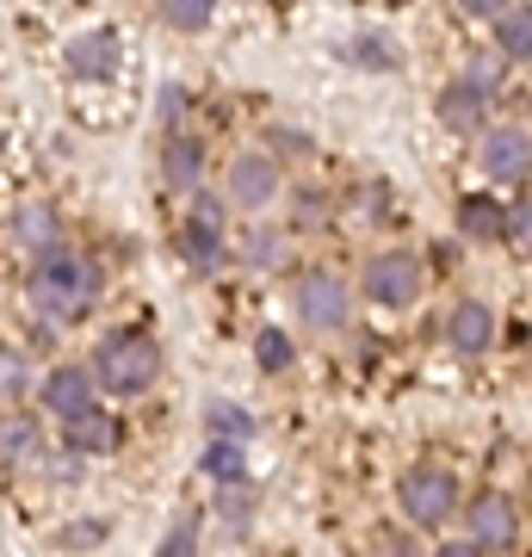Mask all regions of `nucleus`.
I'll use <instances>...</instances> for the list:
<instances>
[{
	"instance_id": "7ed1b4c3",
	"label": "nucleus",
	"mask_w": 532,
	"mask_h": 557,
	"mask_svg": "<svg viewBox=\"0 0 532 557\" xmlns=\"http://www.w3.org/2000/svg\"><path fill=\"white\" fill-rule=\"evenodd\" d=\"M174 248L180 260L193 267V273H218V267H230L236 260V242H230V205H223V193H186V211H180L174 223Z\"/></svg>"
},
{
	"instance_id": "ddd939ff",
	"label": "nucleus",
	"mask_w": 532,
	"mask_h": 557,
	"mask_svg": "<svg viewBox=\"0 0 532 557\" xmlns=\"http://www.w3.org/2000/svg\"><path fill=\"white\" fill-rule=\"evenodd\" d=\"M446 347H453L458 359H483L495 347V304L477 298V292H465V298H453V310H446Z\"/></svg>"
},
{
	"instance_id": "f03ea898",
	"label": "nucleus",
	"mask_w": 532,
	"mask_h": 557,
	"mask_svg": "<svg viewBox=\"0 0 532 557\" xmlns=\"http://www.w3.org/2000/svg\"><path fill=\"white\" fill-rule=\"evenodd\" d=\"M94 379H99V391L106 397H119V403H131V397H149L161 384V341L149 335V329H112V335H99V347H94Z\"/></svg>"
},
{
	"instance_id": "39448f33",
	"label": "nucleus",
	"mask_w": 532,
	"mask_h": 557,
	"mask_svg": "<svg viewBox=\"0 0 532 557\" xmlns=\"http://www.w3.org/2000/svg\"><path fill=\"white\" fill-rule=\"evenodd\" d=\"M285 161L260 143V149H236V156L223 161V205L236 211V218H260V211H273L279 199H285Z\"/></svg>"
},
{
	"instance_id": "aec40b11",
	"label": "nucleus",
	"mask_w": 532,
	"mask_h": 557,
	"mask_svg": "<svg viewBox=\"0 0 532 557\" xmlns=\"http://www.w3.org/2000/svg\"><path fill=\"white\" fill-rule=\"evenodd\" d=\"M458 236L465 242H508V205L490 193H465L458 199Z\"/></svg>"
},
{
	"instance_id": "9d476101",
	"label": "nucleus",
	"mask_w": 532,
	"mask_h": 557,
	"mask_svg": "<svg viewBox=\"0 0 532 557\" xmlns=\"http://www.w3.org/2000/svg\"><path fill=\"white\" fill-rule=\"evenodd\" d=\"M477 168L502 186L532 180V131L527 124H483L477 131Z\"/></svg>"
},
{
	"instance_id": "4be33fe9",
	"label": "nucleus",
	"mask_w": 532,
	"mask_h": 557,
	"mask_svg": "<svg viewBox=\"0 0 532 557\" xmlns=\"http://www.w3.org/2000/svg\"><path fill=\"white\" fill-rule=\"evenodd\" d=\"M495 50L508 62H532V7L527 0H514L508 13H495Z\"/></svg>"
},
{
	"instance_id": "2f4dec72",
	"label": "nucleus",
	"mask_w": 532,
	"mask_h": 557,
	"mask_svg": "<svg viewBox=\"0 0 532 557\" xmlns=\"http://www.w3.org/2000/svg\"><path fill=\"white\" fill-rule=\"evenodd\" d=\"M354 218L359 223H384L391 218V186H384V180H359L354 186Z\"/></svg>"
},
{
	"instance_id": "4468645a",
	"label": "nucleus",
	"mask_w": 532,
	"mask_h": 557,
	"mask_svg": "<svg viewBox=\"0 0 532 557\" xmlns=\"http://www.w3.org/2000/svg\"><path fill=\"white\" fill-rule=\"evenodd\" d=\"M292 230L285 223H267V211L260 218H248V230L236 236V260L248 267V273H285L292 267Z\"/></svg>"
},
{
	"instance_id": "b1692460",
	"label": "nucleus",
	"mask_w": 532,
	"mask_h": 557,
	"mask_svg": "<svg viewBox=\"0 0 532 557\" xmlns=\"http://www.w3.org/2000/svg\"><path fill=\"white\" fill-rule=\"evenodd\" d=\"M198 471H205L211 483L248 478V440H211V446H205V458H198Z\"/></svg>"
},
{
	"instance_id": "a211bd4d",
	"label": "nucleus",
	"mask_w": 532,
	"mask_h": 557,
	"mask_svg": "<svg viewBox=\"0 0 532 557\" xmlns=\"http://www.w3.org/2000/svg\"><path fill=\"white\" fill-rule=\"evenodd\" d=\"M341 218V199L329 186H285V230L292 236H322Z\"/></svg>"
},
{
	"instance_id": "0eeeda50",
	"label": "nucleus",
	"mask_w": 532,
	"mask_h": 557,
	"mask_svg": "<svg viewBox=\"0 0 532 557\" xmlns=\"http://www.w3.org/2000/svg\"><path fill=\"white\" fill-rule=\"evenodd\" d=\"M292 317L310 329V335H341L354 322V285L329 267H304L292 278Z\"/></svg>"
},
{
	"instance_id": "9b49d317",
	"label": "nucleus",
	"mask_w": 532,
	"mask_h": 557,
	"mask_svg": "<svg viewBox=\"0 0 532 557\" xmlns=\"http://www.w3.org/2000/svg\"><path fill=\"white\" fill-rule=\"evenodd\" d=\"M156 168H161V186H168L174 199H186V193H198V186H205V174H211V143L193 137L186 124H180V131H161Z\"/></svg>"
},
{
	"instance_id": "6ab92c4d",
	"label": "nucleus",
	"mask_w": 532,
	"mask_h": 557,
	"mask_svg": "<svg viewBox=\"0 0 532 557\" xmlns=\"http://www.w3.org/2000/svg\"><path fill=\"white\" fill-rule=\"evenodd\" d=\"M62 236H69V223H62V211L50 199H25L20 211H13V242H20L25 255H44V248H57Z\"/></svg>"
},
{
	"instance_id": "f3484780",
	"label": "nucleus",
	"mask_w": 532,
	"mask_h": 557,
	"mask_svg": "<svg viewBox=\"0 0 532 557\" xmlns=\"http://www.w3.org/2000/svg\"><path fill=\"white\" fill-rule=\"evenodd\" d=\"M490 100L495 94H483L471 75H453L446 87H440V124L458 131V137H477V131L490 124Z\"/></svg>"
},
{
	"instance_id": "5701e85b",
	"label": "nucleus",
	"mask_w": 532,
	"mask_h": 557,
	"mask_svg": "<svg viewBox=\"0 0 532 557\" xmlns=\"http://www.w3.org/2000/svg\"><path fill=\"white\" fill-rule=\"evenodd\" d=\"M341 57L354 62V69H366V75H391L396 62H403V57H396V44L384 38V32H354V38L341 44Z\"/></svg>"
},
{
	"instance_id": "423d86ee",
	"label": "nucleus",
	"mask_w": 532,
	"mask_h": 557,
	"mask_svg": "<svg viewBox=\"0 0 532 557\" xmlns=\"http://www.w3.org/2000/svg\"><path fill=\"white\" fill-rule=\"evenodd\" d=\"M428 292V267L415 248H372L359 260V298L378 310H415Z\"/></svg>"
},
{
	"instance_id": "20e7f679",
	"label": "nucleus",
	"mask_w": 532,
	"mask_h": 557,
	"mask_svg": "<svg viewBox=\"0 0 532 557\" xmlns=\"http://www.w3.org/2000/svg\"><path fill=\"white\" fill-rule=\"evenodd\" d=\"M458 502H465L458 478L446 471V465H434V458H415L409 471L396 478V515L409 520L415 533H440V527H453Z\"/></svg>"
},
{
	"instance_id": "2eb2a0df",
	"label": "nucleus",
	"mask_w": 532,
	"mask_h": 557,
	"mask_svg": "<svg viewBox=\"0 0 532 557\" xmlns=\"http://www.w3.org/2000/svg\"><path fill=\"white\" fill-rule=\"evenodd\" d=\"M44 458H50L44 421L32 416V409H20V403H7V409H0V465L25 471V465H44Z\"/></svg>"
},
{
	"instance_id": "cd10ccee",
	"label": "nucleus",
	"mask_w": 532,
	"mask_h": 557,
	"mask_svg": "<svg viewBox=\"0 0 532 557\" xmlns=\"http://www.w3.org/2000/svg\"><path fill=\"white\" fill-rule=\"evenodd\" d=\"M112 539V520H69L50 533V552H99Z\"/></svg>"
},
{
	"instance_id": "1a4fd4ad",
	"label": "nucleus",
	"mask_w": 532,
	"mask_h": 557,
	"mask_svg": "<svg viewBox=\"0 0 532 557\" xmlns=\"http://www.w3.org/2000/svg\"><path fill=\"white\" fill-rule=\"evenodd\" d=\"M99 403V379H94V366H81V359H57L50 372L38 379V409L50 421H75V416H87Z\"/></svg>"
},
{
	"instance_id": "e433bc0d",
	"label": "nucleus",
	"mask_w": 532,
	"mask_h": 557,
	"mask_svg": "<svg viewBox=\"0 0 532 557\" xmlns=\"http://www.w3.org/2000/svg\"><path fill=\"white\" fill-rule=\"evenodd\" d=\"M527 502H532V465H527Z\"/></svg>"
},
{
	"instance_id": "6e6552de",
	"label": "nucleus",
	"mask_w": 532,
	"mask_h": 557,
	"mask_svg": "<svg viewBox=\"0 0 532 557\" xmlns=\"http://www.w3.org/2000/svg\"><path fill=\"white\" fill-rule=\"evenodd\" d=\"M458 545L453 552H514L520 545V508L502 490H483L477 502H458Z\"/></svg>"
},
{
	"instance_id": "c756f323",
	"label": "nucleus",
	"mask_w": 532,
	"mask_h": 557,
	"mask_svg": "<svg viewBox=\"0 0 532 557\" xmlns=\"http://www.w3.org/2000/svg\"><path fill=\"white\" fill-rule=\"evenodd\" d=\"M267 149H273L285 168H292V161H316V137L297 131V124H267Z\"/></svg>"
},
{
	"instance_id": "72a5a7b5",
	"label": "nucleus",
	"mask_w": 532,
	"mask_h": 557,
	"mask_svg": "<svg viewBox=\"0 0 532 557\" xmlns=\"http://www.w3.org/2000/svg\"><path fill=\"white\" fill-rule=\"evenodd\" d=\"M508 69H514V62L502 57V50H477V57L465 62V75H471L477 87H483V94H495V87H502V81H508Z\"/></svg>"
},
{
	"instance_id": "bb28decb",
	"label": "nucleus",
	"mask_w": 532,
	"mask_h": 557,
	"mask_svg": "<svg viewBox=\"0 0 532 557\" xmlns=\"http://www.w3.org/2000/svg\"><path fill=\"white\" fill-rule=\"evenodd\" d=\"M205 545V508H180L174 520H168V533H161V552L168 557H186Z\"/></svg>"
},
{
	"instance_id": "473e14b6",
	"label": "nucleus",
	"mask_w": 532,
	"mask_h": 557,
	"mask_svg": "<svg viewBox=\"0 0 532 557\" xmlns=\"http://www.w3.org/2000/svg\"><path fill=\"white\" fill-rule=\"evenodd\" d=\"M25 391H32V366H25V354L0 347V403H20Z\"/></svg>"
},
{
	"instance_id": "c9c22d12",
	"label": "nucleus",
	"mask_w": 532,
	"mask_h": 557,
	"mask_svg": "<svg viewBox=\"0 0 532 557\" xmlns=\"http://www.w3.org/2000/svg\"><path fill=\"white\" fill-rule=\"evenodd\" d=\"M514 0H465V13H471V20H495V13H508Z\"/></svg>"
},
{
	"instance_id": "c85d7f7f",
	"label": "nucleus",
	"mask_w": 532,
	"mask_h": 557,
	"mask_svg": "<svg viewBox=\"0 0 532 557\" xmlns=\"http://www.w3.org/2000/svg\"><path fill=\"white\" fill-rule=\"evenodd\" d=\"M218 20V0H161V25L168 32H205Z\"/></svg>"
},
{
	"instance_id": "7c9ffc66",
	"label": "nucleus",
	"mask_w": 532,
	"mask_h": 557,
	"mask_svg": "<svg viewBox=\"0 0 532 557\" xmlns=\"http://www.w3.org/2000/svg\"><path fill=\"white\" fill-rule=\"evenodd\" d=\"M186 112H193V94H186L180 81H161V87H156V124H161V131H180Z\"/></svg>"
},
{
	"instance_id": "f704fd0d",
	"label": "nucleus",
	"mask_w": 532,
	"mask_h": 557,
	"mask_svg": "<svg viewBox=\"0 0 532 557\" xmlns=\"http://www.w3.org/2000/svg\"><path fill=\"white\" fill-rule=\"evenodd\" d=\"M508 242L520 248V255H532V199L508 205Z\"/></svg>"
},
{
	"instance_id": "a878e982",
	"label": "nucleus",
	"mask_w": 532,
	"mask_h": 557,
	"mask_svg": "<svg viewBox=\"0 0 532 557\" xmlns=\"http://www.w3.org/2000/svg\"><path fill=\"white\" fill-rule=\"evenodd\" d=\"M255 366L267 372V379L292 372V366H297V341L285 335V329H260V335H255Z\"/></svg>"
},
{
	"instance_id": "f8f14e48",
	"label": "nucleus",
	"mask_w": 532,
	"mask_h": 557,
	"mask_svg": "<svg viewBox=\"0 0 532 557\" xmlns=\"http://www.w3.org/2000/svg\"><path fill=\"white\" fill-rule=\"evenodd\" d=\"M119 62H124V38L112 25H87V32H75V38L62 44V69L75 81H112Z\"/></svg>"
},
{
	"instance_id": "f257e3e1",
	"label": "nucleus",
	"mask_w": 532,
	"mask_h": 557,
	"mask_svg": "<svg viewBox=\"0 0 532 557\" xmlns=\"http://www.w3.org/2000/svg\"><path fill=\"white\" fill-rule=\"evenodd\" d=\"M99 298H106V267L94 248H81L69 236L32 255V267H25V310H32V322H50L57 335L75 329L81 317H94Z\"/></svg>"
},
{
	"instance_id": "dca6fc26",
	"label": "nucleus",
	"mask_w": 532,
	"mask_h": 557,
	"mask_svg": "<svg viewBox=\"0 0 532 557\" xmlns=\"http://www.w3.org/2000/svg\"><path fill=\"white\" fill-rule=\"evenodd\" d=\"M124 446V428L119 416L106 409V403H94L87 416L75 421H62V453H75V458H112Z\"/></svg>"
},
{
	"instance_id": "412c9836",
	"label": "nucleus",
	"mask_w": 532,
	"mask_h": 557,
	"mask_svg": "<svg viewBox=\"0 0 532 557\" xmlns=\"http://www.w3.org/2000/svg\"><path fill=\"white\" fill-rule=\"evenodd\" d=\"M211 515H218V527L230 539H248V533H255V515H260V490L248 478L218 483V508H211Z\"/></svg>"
},
{
	"instance_id": "393cba45",
	"label": "nucleus",
	"mask_w": 532,
	"mask_h": 557,
	"mask_svg": "<svg viewBox=\"0 0 532 557\" xmlns=\"http://www.w3.org/2000/svg\"><path fill=\"white\" fill-rule=\"evenodd\" d=\"M205 434L211 440H255V416L242 403H205Z\"/></svg>"
}]
</instances>
